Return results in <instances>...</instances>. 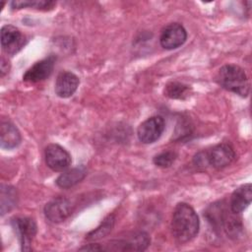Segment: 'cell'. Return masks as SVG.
Instances as JSON below:
<instances>
[{
    "label": "cell",
    "mask_w": 252,
    "mask_h": 252,
    "mask_svg": "<svg viewBox=\"0 0 252 252\" xmlns=\"http://www.w3.org/2000/svg\"><path fill=\"white\" fill-rule=\"evenodd\" d=\"M199 227V218L194 209L186 203L177 204L171 220V230L175 239L181 243L188 242L198 234Z\"/></svg>",
    "instance_id": "6da1fadb"
},
{
    "label": "cell",
    "mask_w": 252,
    "mask_h": 252,
    "mask_svg": "<svg viewBox=\"0 0 252 252\" xmlns=\"http://www.w3.org/2000/svg\"><path fill=\"white\" fill-rule=\"evenodd\" d=\"M219 84L225 90L242 97L249 94V81L244 70L234 64L222 66L218 74Z\"/></svg>",
    "instance_id": "7a4b0ae2"
},
{
    "label": "cell",
    "mask_w": 252,
    "mask_h": 252,
    "mask_svg": "<svg viewBox=\"0 0 252 252\" xmlns=\"http://www.w3.org/2000/svg\"><path fill=\"white\" fill-rule=\"evenodd\" d=\"M151 239L144 231L132 233L124 238L112 240L109 242V247L105 250H119V251H143L150 245Z\"/></svg>",
    "instance_id": "3957f363"
},
{
    "label": "cell",
    "mask_w": 252,
    "mask_h": 252,
    "mask_svg": "<svg viewBox=\"0 0 252 252\" xmlns=\"http://www.w3.org/2000/svg\"><path fill=\"white\" fill-rule=\"evenodd\" d=\"M12 225L20 240L22 250H31L32 241L36 234V223L34 220L28 217H17L12 220Z\"/></svg>",
    "instance_id": "277c9868"
},
{
    "label": "cell",
    "mask_w": 252,
    "mask_h": 252,
    "mask_svg": "<svg viewBox=\"0 0 252 252\" xmlns=\"http://www.w3.org/2000/svg\"><path fill=\"white\" fill-rule=\"evenodd\" d=\"M164 126V120L161 116H152L139 125L137 130L138 138L144 144H152L159 139Z\"/></svg>",
    "instance_id": "5b68a950"
},
{
    "label": "cell",
    "mask_w": 252,
    "mask_h": 252,
    "mask_svg": "<svg viewBox=\"0 0 252 252\" xmlns=\"http://www.w3.org/2000/svg\"><path fill=\"white\" fill-rule=\"evenodd\" d=\"M45 162L54 171H63L71 164L70 154L57 144H50L45 148Z\"/></svg>",
    "instance_id": "8992f818"
},
{
    "label": "cell",
    "mask_w": 252,
    "mask_h": 252,
    "mask_svg": "<svg viewBox=\"0 0 252 252\" xmlns=\"http://www.w3.org/2000/svg\"><path fill=\"white\" fill-rule=\"evenodd\" d=\"M187 38V32L184 27L178 23L167 25L160 33V45L168 50L181 46Z\"/></svg>",
    "instance_id": "52a82bcc"
},
{
    "label": "cell",
    "mask_w": 252,
    "mask_h": 252,
    "mask_svg": "<svg viewBox=\"0 0 252 252\" xmlns=\"http://www.w3.org/2000/svg\"><path fill=\"white\" fill-rule=\"evenodd\" d=\"M71 210L72 205L67 198L57 197L45 205L44 215L49 221L58 223L68 218Z\"/></svg>",
    "instance_id": "ba28073f"
},
{
    "label": "cell",
    "mask_w": 252,
    "mask_h": 252,
    "mask_svg": "<svg viewBox=\"0 0 252 252\" xmlns=\"http://www.w3.org/2000/svg\"><path fill=\"white\" fill-rule=\"evenodd\" d=\"M56 58L50 55L29 68L23 76V80L29 83H37L45 80L50 76L53 71Z\"/></svg>",
    "instance_id": "9c48e42d"
},
{
    "label": "cell",
    "mask_w": 252,
    "mask_h": 252,
    "mask_svg": "<svg viewBox=\"0 0 252 252\" xmlns=\"http://www.w3.org/2000/svg\"><path fill=\"white\" fill-rule=\"evenodd\" d=\"M25 36L14 26L5 25L1 29V45L8 54L18 52L24 45Z\"/></svg>",
    "instance_id": "30bf717a"
},
{
    "label": "cell",
    "mask_w": 252,
    "mask_h": 252,
    "mask_svg": "<svg viewBox=\"0 0 252 252\" xmlns=\"http://www.w3.org/2000/svg\"><path fill=\"white\" fill-rule=\"evenodd\" d=\"M209 164L213 167L220 169L229 165L235 158L233 149L227 144H219L207 153Z\"/></svg>",
    "instance_id": "8fae6325"
},
{
    "label": "cell",
    "mask_w": 252,
    "mask_h": 252,
    "mask_svg": "<svg viewBox=\"0 0 252 252\" xmlns=\"http://www.w3.org/2000/svg\"><path fill=\"white\" fill-rule=\"evenodd\" d=\"M80 84L79 78L72 72H61L58 74L55 82V94L63 98L71 96Z\"/></svg>",
    "instance_id": "7c38bea8"
},
{
    "label": "cell",
    "mask_w": 252,
    "mask_h": 252,
    "mask_svg": "<svg viewBox=\"0 0 252 252\" xmlns=\"http://www.w3.org/2000/svg\"><path fill=\"white\" fill-rule=\"evenodd\" d=\"M252 185L250 183L238 187L230 197V211L234 214H240L251 203Z\"/></svg>",
    "instance_id": "4fadbf2b"
},
{
    "label": "cell",
    "mask_w": 252,
    "mask_h": 252,
    "mask_svg": "<svg viewBox=\"0 0 252 252\" xmlns=\"http://www.w3.org/2000/svg\"><path fill=\"white\" fill-rule=\"evenodd\" d=\"M22 141L21 133L18 128L10 121H2L0 127V144L2 149H14Z\"/></svg>",
    "instance_id": "5bb4252c"
},
{
    "label": "cell",
    "mask_w": 252,
    "mask_h": 252,
    "mask_svg": "<svg viewBox=\"0 0 252 252\" xmlns=\"http://www.w3.org/2000/svg\"><path fill=\"white\" fill-rule=\"evenodd\" d=\"M86 175V167L84 165H79L61 173L56 179V184L61 188L68 189L81 182Z\"/></svg>",
    "instance_id": "9a60e30c"
},
{
    "label": "cell",
    "mask_w": 252,
    "mask_h": 252,
    "mask_svg": "<svg viewBox=\"0 0 252 252\" xmlns=\"http://www.w3.org/2000/svg\"><path fill=\"white\" fill-rule=\"evenodd\" d=\"M1 215H5L12 210L17 204V192L14 187L9 185H1Z\"/></svg>",
    "instance_id": "2e32d148"
},
{
    "label": "cell",
    "mask_w": 252,
    "mask_h": 252,
    "mask_svg": "<svg viewBox=\"0 0 252 252\" xmlns=\"http://www.w3.org/2000/svg\"><path fill=\"white\" fill-rule=\"evenodd\" d=\"M114 221H115L114 216L109 215L107 218H105L103 220V221L95 229H94L87 235L86 239L89 241H94V240H98V239L104 237L111 231V229L114 225Z\"/></svg>",
    "instance_id": "e0dca14e"
},
{
    "label": "cell",
    "mask_w": 252,
    "mask_h": 252,
    "mask_svg": "<svg viewBox=\"0 0 252 252\" xmlns=\"http://www.w3.org/2000/svg\"><path fill=\"white\" fill-rule=\"evenodd\" d=\"M191 88L179 82H170L165 86L164 94L166 96L174 99H183L190 94Z\"/></svg>",
    "instance_id": "ac0fdd59"
},
{
    "label": "cell",
    "mask_w": 252,
    "mask_h": 252,
    "mask_svg": "<svg viewBox=\"0 0 252 252\" xmlns=\"http://www.w3.org/2000/svg\"><path fill=\"white\" fill-rule=\"evenodd\" d=\"M55 4H56L55 2L47 1V0H34V1L16 0L11 2V7L13 9H22L26 7H31L38 10H50L55 6Z\"/></svg>",
    "instance_id": "d6986e66"
},
{
    "label": "cell",
    "mask_w": 252,
    "mask_h": 252,
    "mask_svg": "<svg viewBox=\"0 0 252 252\" xmlns=\"http://www.w3.org/2000/svg\"><path fill=\"white\" fill-rule=\"evenodd\" d=\"M176 158V154L171 151H166L162 152L154 158V163L158 166V167H169L175 160Z\"/></svg>",
    "instance_id": "ffe728a7"
},
{
    "label": "cell",
    "mask_w": 252,
    "mask_h": 252,
    "mask_svg": "<svg viewBox=\"0 0 252 252\" xmlns=\"http://www.w3.org/2000/svg\"><path fill=\"white\" fill-rule=\"evenodd\" d=\"M10 69V64L8 60H6L4 57L1 58V63H0V70H1V76H4L6 73H8Z\"/></svg>",
    "instance_id": "44dd1931"
},
{
    "label": "cell",
    "mask_w": 252,
    "mask_h": 252,
    "mask_svg": "<svg viewBox=\"0 0 252 252\" xmlns=\"http://www.w3.org/2000/svg\"><path fill=\"white\" fill-rule=\"evenodd\" d=\"M80 250H103V247L98 246V244H89L80 248Z\"/></svg>",
    "instance_id": "7402d4cb"
}]
</instances>
